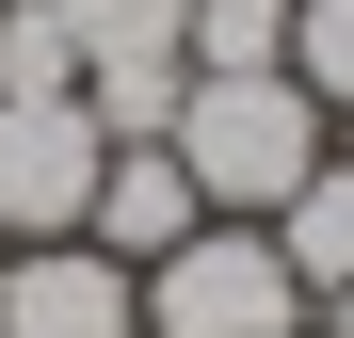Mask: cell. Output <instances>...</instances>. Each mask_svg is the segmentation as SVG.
<instances>
[{
	"instance_id": "1",
	"label": "cell",
	"mask_w": 354,
	"mask_h": 338,
	"mask_svg": "<svg viewBox=\"0 0 354 338\" xmlns=\"http://www.w3.org/2000/svg\"><path fill=\"white\" fill-rule=\"evenodd\" d=\"M161 145H177V178H194V209L274 225V209L338 161V113L290 81V65H225V81L194 65V97H177V129H161Z\"/></svg>"
},
{
	"instance_id": "2",
	"label": "cell",
	"mask_w": 354,
	"mask_h": 338,
	"mask_svg": "<svg viewBox=\"0 0 354 338\" xmlns=\"http://www.w3.org/2000/svg\"><path fill=\"white\" fill-rule=\"evenodd\" d=\"M145 338H306V274L274 258V225H194L145 258Z\"/></svg>"
},
{
	"instance_id": "3",
	"label": "cell",
	"mask_w": 354,
	"mask_h": 338,
	"mask_svg": "<svg viewBox=\"0 0 354 338\" xmlns=\"http://www.w3.org/2000/svg\"><path fill=\"white\" fill-rule=\"evenodd\" d=\"M97 161H113V129L81 97H0V242H81Z\"/></svg>"
},
{
	"instance_id": "4",
	"label": "cell",
	"mask_w": 354,
	"mask_h": 338,
	"mask_svg": "<svg viewBox=\"0 0 354 338\" xmlns=\"http://www.w3.org/2000/svg\"><path fill=\"white\" fill-rule=\"evenodd\" d=\"M0 338H145V274L97 242H0Z\"/></svg>"
},
{
	"instance_id": "5",
	"label": "cell",
	"mask_w": 354,
	"mask_h": 338,
	"mask_svg": "<svg viewBox=\"0 0 354 338\" xmlns=\"http://www.w3.org/2000/svg\"><path fill=\"white\" fill-rule=\"evenodd\" d=\"M194 225H209V209H194V178H177V145H113L97 194H81V242L129 258V274H145L161 242H194Z\"/></svg>"
},
{
	"instance_id": "6",
	"label": "cell",
	"mask_w": 354,
	"mask_h": 338,
	"mask_svg": "<svg viewBox=\"0 0 354 338\" xmlns=\"http://www.w3.org/2000/svg\"><path fill=\"white\" fill-rule=\"evenodd\" d=\"M274 258L306 274V306H338V290H354V161H322V178L274 209Z\"/></svg>"
},
{
	"instance_id": "7",
	"label": "cell",
	"mask_w": 354,
	"mask_h": 338,
	"mask_svg": "<svg viewBox=\"0 0 354 338\" xmlns=\"http://www.w3.org/2000/svg\"><path fill=\"white\" fill-rule=\"evenodd\" d=\"M177 48H194L209 81H225V65H290V0H194Z\"/></svg>"
},
{
	"instance_id": "8",
	"label": "cell",
	"mask_w": 354,
	"mask_h": 338,
	"mask_svg": "<svg viewBox=\"0 0 354 338\" xmlns=\"http://www.w3.org/2000/svg\"><path fill=\"white\" fill-rule=\"evenodd\" d=\"M290 81L322 113H354V0H290Z\"/></svg>"
},
{
	"instance_id": "9",
	"label": "cell",
	"mask_w": 354,
	"mask_h": 338,
	"mask_svg": "<svg viewBox=\"0 0 354 338\" xmlns=\"http://www.w3.org/2000/svg\"><path fill=\"white\" fill-rule=\"evenodd\" d=\"M322 338H354V290H338V306H322Z\"/></svg>"
}]
</instances>
